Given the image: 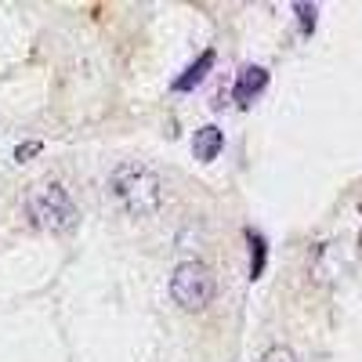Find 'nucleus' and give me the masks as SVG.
<instances>
[{
  "instance_id": "obj_1",
  "label": "nucleus",
  "mask_w": 362,
  "mask_h": 362,
  "mask_svg": "<svg viewBox=\"0 0 362 362\" xmlns=\"http://www.w3.org/2000/svg\"><path fill=\"white\" fill-rule=\"evenodd\" d=\"M109 192L116 196V203L127 210L131 218H153L163 206V181L153 167H145L138 160L119 163L109 174Z\"/></svg>"
},
{
  "instance_id": "obj_2",
  "label": "nucleus",
  "mask_w": 362,
  "mask_h": 362,
  "mask_svg": "<svg viewBox=\"0 0 362 362\" xmlns=\"http://www.w3.org/2000/svg\"><path fill=\"white\" fill-rule=\"evenodd\" d=\"M25 214L37 228L44 232H73L80 225V210L73 203V196L58 185V181H37V185H29L25 192Z\"/></svg>"
},
{
  "instance_id": "obj_3",
  "label": "nucleus",
  "mask_w": 362,
  "mask_h": 362,
  "mask_svg": "<svg viewBox=\"0 0 362 362\" xmlns=\"http://www.w3.org/2000/svg\"><path fill=\"white\" fill-rule=\"evenodd\" d=\"M218 293V279L203 261H181L170 276V297L181 312H203Z\"/></svg>"
},
{
  "instance_id": "obj_4",
  "label": "nucleus",
  "mask_w": 362,
  "mask_h": 362,
  "mask_svg": "<svg viewBox=\"0 0 362 362\" xmlns=\"http://www.w3.org/2000/svg\"><path fill=\"white\" fill-rule=\"evenodd\" d=\"M264 87H268V69H264V66H247V69H239V76H235L232 98H235L239 105H250Z\"/></svg>"
},
{
  "instance_id": "obj_5",
  "label": "nucleus",
  "mask_w": 362,
  "mask_h": 362,
  "mask_svg": "<svg viewBox=\"0 0 362 362\" xmlns=\"http://www.w3.org/2000/svg\"><path fill=\"white\" fill-rule=\"evenodd\" d=\"M221 148H225V131H221V127L206 124V127L196 131V138H192V156H196L199 163H214Z\"/></svg>"
},
{
  "instance_id": "obj_6",
  "label": "nucleus",
  "mask_w": 362,
  "mask_h": 362,
  "mask_svg": "<svg viewBox=\"0 0 362 362\" xmlns=\"http://www.w3.org/2000/svg\"><path fill=\"white\" fill-rule=\"evenodd\" d=\"M210 69H214V51H203L199 58H196V62L185 69V73H181L177 80H174V90H177V95H185V90H192L196 83H203L206 80V73Z\"/></svg>"
},
{
  "instance_id": "obj_7",
  "label": "nucleus",
  "mask_w": 362,
  "mask_h": 362,
  "mask_svg": "<svg viewBox=\"0 0 362 362\" xmlns=\"http://www.w3.org/2000/svg\"><path fill=\"white\" fill-rule=\"evenodd\" d=\"M247 243H250V279H261L264 276V264H268V243H264V235L247 228Z\"/></svg>"
},
{
  "instance_id": "obj_8",
  "label": "nucleus",
  "mask_w": 362,
  "mask_h": 362,
  "mask_svg": "<svg viewBox=\"0 0 362 362\" xmlns=\"http://www.w3.org/2000/svg\"><path fill=\"white\" fill-rule=\"evenodd\" d=\"M293 11H297V22H300V33L312 37L315 33V22H319V8L315 4H293Z\"/></svg>"
},
{
  "instance_id": "obj_9",
  "label": "nucleus",
  "mask_w": 362,
  "mask_h": 362,
  "mask_svg": "<svg viewBox=\"0 0 362 362\" xmlns=\"http://www.w3.org/2000/svg\"><path fill=\"white\" fill-rule=\"evenodd\" d=\"M261 362H300V358H297L286 344H276V348H268V351L261 355Z\"/></svg>"
},
{
  "instance_id": "obj_10",
  "label": "nucleus",
  "mask_w": 362,
  "mask_h": 362,
  "mask_svg": "<svg viewBox=\"0 0 362 362\" xmlns=\"http://www.w3.org/2000/svg\"><path fill=\"white\" fill-rule=\"evenodd\" d=\"M40 148H44L40 141H25V145H18V148H15V163H25L29 156H37Z\"/></svg>"
},
{
  "instance_id": "obj_11",
  "label": "nucleus",
  "mask_w": 362,
  "mask_h": 362,
  "mask_svg": "<svg viewBox=\"0 0 362 362\" xmlns=\"http://www.w3.org/2000/svg\"><path fill=\"white\" fill-rule=\"evenodd\" d=\"M358 210H362V206H358ZM358 247H362V235H358Z\"/></svg>"
}]
</instances>
